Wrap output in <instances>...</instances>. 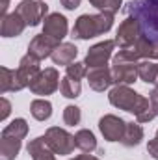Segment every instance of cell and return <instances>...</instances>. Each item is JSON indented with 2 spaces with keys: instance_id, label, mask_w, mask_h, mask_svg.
<instances>
[{
  "instance_id": "cell-1",
  "label": "cell",
  "mask_w": 158,
  "mask_h": 160,
  "mask_svg": "<svg viewBox=\"0 0 158 160\" xmlns=\"http://www.w3.org/2000/svg\"><path fill=\"white\" fill-rule=\"evenodd\" d=\"M125 15L140 26V39L149 47V58H158V0H130Z\"/></svg>"
},
{
  "instance_id": "cell-2",
  "label": "cell",
  "mask_w": 158,
  "mask_h": 160,
  "mask_svg": "<svg viewBox=\"0 0 158 160\" xmlns=\"http://www.w3.org/2000/svg\"><path fill=\"white\" fill-rule=\"evenodd\" d=\"M108 97H110V102H112L114 106H117V108L125 110V112L134 114L136 119H138V123L151 121L156 116V112L153 110L151 101L145 99V97H141L140 93L132 91V89L126 88V86H117V88H114Z\"/></svg>"
},
{
  "instance_id": "cell-3",
  "label": "cell",
  "mask_w": 158,
  "mask_h": 160,
  "mask_svg": "<svg viewBox=\"0 0 158 160\" xmlns=\"http://www.w3.org/2000/svg\"><path fill=\"white\" fill-rule=\"evenodd\" d=\"M114 15L112 13H101V15H82L75 22L73 38L78 39H89L95 36H101L112 28Z\"/></svg>"
},
{
  "instance_id": "cell-4",
  "label": "cell",
  "mask_w": 158,
  "mask_h": 160,
  "mask_svg": "<svg viewBox=\"0 0 158 160\" xmlns=\"http://www.w3.org/2000/svg\"><path fill=\"white\" fill-rule=\"evenodd\" d=\"M45 142L48 145V149L54 155H71L73 149L77 147L75 143V136H71L69 132H65L60 127H52L45 132Z\"/></svg>"
},
{
  "instance_id": "cell-5",
  "label": "cell",
  "mask_w": 158,
  "mask_h": 160,
  "mask_svg": "<svg viewBox=\"0 0 158 160\" xmlns=\"http://www.w3.org/2000/svg\"><path fill=\"white\" fill-rule=\"evenodd\" d=\"M26 22V26H37L43 19H47L48 6L39 0H22L15 9Z\"/></svg>"
},
{
  "instance_id": "cell-6",
  "label": "cell",
  "mask_w": 158,
  "mask_h": 160,
  "mask_svg": "<svg viewBox=\"0 0 158 160\" xmlns=\"http://www.w3.org/2000/svg\"><path fill=\"white\" fill-rule=\"evenodd\" d=\"M112 77H114V82L117 84H132L138 78V63L117 54L112 63Z\"/></svg>"
},
{
  "instance_id": "cell-7",
  "label": "cell",
  "mask_w": 158,
  "mask_h": 160,
  "mask_svg": "<svg viewBox=\"0 0 158 160\" xmlns=\"http://www.w3.org/2000/svg\"><path fill=\"white\" fill-rule=\"evenodd\" d=\"M60 86V75L54 67H48L45 71H41L37 75V78L34 80L28 88L32 89V93L36 95H50L58 89Z\"/></svg>"
},
{
  "instance_id": "cell-8",
  "label": "cell",
  "mask_w": 158,
  "mask_h": 160,
  "mask_svg": "<svg viewBox=\"0 0 158 160\" xmlns=\"http://www.w3.org/2000/svg\"><path fill=\"white\" fill-rule=\"evenodd\" d=\"M114 45H116V41H102V43H99V45L91 47V48H89V52H87V56H86V62H84V63H86L89 69L104 67V65H106V62H108V60H110V56H112Z\"/></svg>"
},
{
  "instance_id": "cell-9",
  "label": "cell",
  "mask_w": 158,
  "mask_h": 160,
  "mask_svg": "<svg viewBox=\"0 0 158 160\" xmlns=\"http://www.w3.org/2000/svg\"><path fill=\"white\" fill-rule=\"evenodd\" d=\"M99 128H101L102 136L108 142H121L123 136H125L126 123L123 119H119V118H116V116H104L99 121Z\"/></svg>"
},
{
  "instance_id": "cell-10",
  "label": "cell",
  "mask_w": 158,
  "mask_h": 160,
  "mask_svg": "<svg viewBox=\"0 0 158 160\" xmlns=\"http://www.w3.org/2000/svg\"><path fill=\"white\" fill-rule=\"evenodd\" d=\"M43 34L56 43L63 39L67 36V19L60 13H50L45 19V26H43Z\"/></svg>"
},
{
  "instance_id": "cell-11",
  "label": "cell",
  "mask_w": 158,
  "mask_h": 160,
  "mask_svg": "<svg viewBox=\"0 0 158 160\" xmlns=\"http://www.w3.org/2000/svg\"><path fill=\"white\" fill-rule=\"evenodd\" d=\"M138 39H140V26H138V22H136L134 19L126 17V19L121 22V26H119L116 43H117L121 48H126V47L134 45Z\"/></svg>"
},
{
  "instance_id": "cell-12",
  "label": "cell",
  "mask_w": 158,
  "mask_h": 160,
  "mask_svg": "<svg viewBox=\"0 0 158 160\" xmlns=\"http://www.w3.org/2000/svg\"><path fill=\"white\" fill-rule=\"evenodd\" d=\"M60 43H56L54 39H50V38H47L45 34H41V36H36L34 39L30 41V45H28V54H32L34 58H37V60H43V58H47V56H52V52H54V48L58 47Z\"/></svg>"
},
{
  "instance_id": "cell-13",
  "label": "cell",
  "mask_w": 158,
  "mask_h": 160,
  "mask_svg": "<svg viewBox=\"0 0 158 160\" xmlns=\"http://www.w3.org/2000/svg\"><path fill=\"white\" fill-rule=\"evenodd\" d=\"M24 26H26L24 19H22L17 11H13V13H9V15H4V17H2L0 34H2L4 38H17V36H21V34H22Z\"/></svg>"
},
{
  "instance_id": "cell-14",
  "label": "cell",
  "mask_w": 158,
  "mask_h": 160,
  "mask_svg": "<svg viewBox=\"0 0 158 160\" xmlns=\"http://www.w3.org/2000/svg\"><path fill=\"white\" fill-rule=\"evenodd\" d=\"M86 77H87L89 86H91L95 91H104V89H108V86L114 82L112 69H108L106 65H104V67H95V69H89Z\"/></svg>"
},
{
  "instance_id": "cell-15",
  "label": "cell",
  "mask_w": 158,
  "mask_h": 160,
  "mask_svg": "<svg viewBox=\"0 0 158 160\" xmlns=\"http://www.w3.org/2000/svg\"><path fill=\"white\" fill-rule=\"evenodd\" d=\"M17 73H19V77H21V80H22L24 86H30L34 80L37 78V75L41 73L39 71V60L34 58L32 54H26V56L21 60Z\"/></svg>"
},
{
  "instance_id": "cell-16",
  "label": "cell",
  "mask_w": 158,
  "mask_h": 160,
  "mask_svg": "<svg viewBox=\"0 0 158 160\" xmlns=\"http://www.w3.org/2000/svg\"><path fill=\"white\" fill-rule=\"evenodd\" d=\"M0 93H7V91H19L22 88H26L22 84V80L19 77L17 71H11L7 67H0Z\"/></svg>"
},
{
  "instance_id": "cell-17",
  "label": "cell",
  "mask_w": 158,
  "mask_h": 160,
  "mask_svg": "<svg viewBox=\"0 0 158 160\" xmlns=\"http://www.w3.org/2000/svg\"><path fill=\"white\" fill-rule=\"evenodd\" d=\"M77 54H78V48L73 45V43H60L56 48H54V52H52V60H54V63H58V65H71L73 63V60L77 58Z\"/></svg>"
},
{
  "instance_id": "cell-18",
  "label": "cell",
  "mask_w": 158,
  "mask_h": 160,
  "mask_svg": "<svg viewBox=\"0 0 158 160\" xmlns=\"http://www.w3.org/2000/svg\"><path fill=\"white\" fill-rule=\"evenodd\" d=\"M28 153L32 155L34 160H56L54 153L48 149V145L45 142V136H39L28 143Z\"/></svg>"
},
{
  "instance_id": "cell-19",
  "label": "cell",
  "mask_w": 158,
  "mask_h": 160,
  "mask_svg": "<svg viewBox=\"0 0 158 160\" xmlns=\"http://www.w3.org/2000/svg\"><path fill=\"white\" fill-rule=\"evenodd\" d=\"M19 149H21V140L2 136V140H0V160H13L19 155Z\"/></svg>"
},
{
  "instance_id": "cell-20",
  "label": "cell",
  "mask_w": 158,
  "mask_h": 160,
  "mask_svg": "<svg viewBox=\"0 0 158 160\" xmlns=\"http://www.w3.org/2000/svg\"><path fill=\"white\" fill-rule=\"evenodd\" d=\"M143 138V128L138 125V123H126V128H125V136L121 140V143L125 147H134L141 142Z\"/></svg>"
},
{
  "instance_id": "cell-21",
  "label": "cell",
  "mask_w": 158,
  "mask_h": 160,
  "mask_svg": "<svg viewBox=\"0 0 158 160\" xmlns=\"http://www.w3.org/2000/svg\"><path fill=\"white\" fill-rule=\"evenodd\" d=\"M75 143H77V147L82 149L84 153H91V151L97 149V140H95L93 132H89V130H86V128L77 132V136H75Z\"/></svg>"
},
{
  "instance_id": "cell-22",
  "label": "cell",
  "mask_w": 158,
  "mask_h": 160,
  "mask_svg": "<svg viewBox=\"0 0 158 160\" xmlns=\"http://www.w3.org/2000/svg\"><path fill=\"white\" fill-rule=\"evenodd\" d=\"M28 132V125L24 119H15L11 121L4 130H2V136H7V138H15V140H22Z\"/></svg>"
},
{
  "instance_id": "cell-23",
  "label": "cell",
  "mask_w": 158,
  "mask_h": 160,
  "mask_svg": "<svg viewBox=\"0 0 158 160\" xmlns=\"http://www.w3.org/2000/svg\"><path fill=\"white\" fill-rule=\"evenodd\" d=\"M30 112H32V116L37 121H45V119H48L50 114H52V104L48 101H45V99H36L30 104Z\"/></svg>"
},
{
  "instance_id": "cell-24",
  "label": "cell",
  "mask_w": 158,
  "mask_h": 160,
  "mask_svg": "<svg viewBox=\"0 0 158 160\" xmlns=\"http://www.w3.org/2000/svg\"><path fill=\"white\" fill-rule=\"evenodd\" d=\"M138 77L145 82H151L155 84L158 77V63H153V62H140L138 63Z\"/></svg>"
},
{
  "instance_id": "cell-25",
  "label": "cell",
  "mask_w": 158,
  "mask_h": 160,
  "mask_svg": "<svg viewBox=\"0 0 158 160\" xmlns=\"http://www.w3.org/2000/svg\"><path fill=\"white\" fill-rule=\"evenodd\" d=\"M60 91L63 97L67 99H75L80 95V80H75L71 77H65V78L60 82Z\"/></svg>"
},
{
  "instance_id": "cell-26",
  "label": "cell",
  "mask_w": 158,
  "mask_h": 160,
  "mask_svg": "<svg viewBox=\"0 0 158 160\" xmlns=\"http://www.w3.org/2000/svg\"><path fill=\"white\" fill-rule=\"evenodd\" d=\"M91 6H95L97 9H101V13H116L119 11V6H121V0H89Z\"/></svg>"
},
{
  "instance_id": "cell-27",
  "label": "cell",
  "mask_w": 158,
  "mask_h": 160,
  "mask_svg": "<svg viewBox=\"0 0 158 160\" xmlns=\"http://www.w3.org/2000/svg\"><path fill=\"white\" fill-rule=\"evenodd\" d=\"M80 118H82V114H80V108H77V106H67V108L63 110V121H65V125H69V127L78 125Z\"/></svg>"
},
{
  "instance_id": "cell-28",
  "label": "cell",
  "mask_w": 158,
  "mask_h": 160,
  "mask_svg": "<svg viewBox=\"0 0 158 160\" xmlns=\"http://www.w3.org/2000/svg\"><path fill=\"white\" fill-rule=\"evenodd\" d=\"M86 75H87V65L86 63H71V65H67V77L80 80Z\"/></svg>"
},
{
  "instance_id": "cell-29",
  "label": "cell",
  "mask_w": 158,
  "mask_h": 160,
  "mask_svg": "<svg viewBox=\"0 0 158 160\" xmlns=\"http://www.w3.org/2000/svg\"><path fill=\"white\" fill-rule=\"evenodd\" d=\"M147 151H149V155L153 157L155 160H158V130H156V136L149 142V145H147Z\"/></svg>"
},
{
  "instance_id": "cell-30",
  "label": "cell",
  "mask_w": 158,
  "mask_h": 160,
  "mask_svg": "<svg viewBox=\"0 0 158 160\" xmlns=\"http://www.w3.org/2000/svg\"><path fill=\"white\" fill-rule=\"evenodd\" d=\"M0 104H2L0 119H6V118H7V114H9V102H7V99H0Z\"/></svg>"
},
{
  "instance_id": "cell-31",
  "label": "cell",
  "mask_w": 158,
  "mask_h": 160,
  "mask_svg": "<svg viewBox=\"0 0 158 160\" xmlns=\"http://www.w3.org/2000/svg\"><path fill=\"white\" fill-rule=\"evenodd\" d=\"M62 6L65 9H77L80 6V0H62Z\"/></svg>"
},
{
  "instance_id": "cell-32",
  "label": "cell",
  "mask_w": 158,
  "mask_h": 160,
  "mask_svg": "<svg viewBox=\"0 0 158 160\" xmlns=\"http://www.w3.org/2000/svg\"><path fill=\"white\" fill-rule=\"evenodd\" d=\"M149 101H151V104H153V110L156 112V116H158V89H155V91L151 93Z\"/></svg>"
},
{
  "instance_id": "cell-33",
  "label": "cell",
  "mask_w": 158,
  "mask_h": 160,
  "mask_svg": "<svg viewBox=\"0 0 158 160\" xmlns=\"http://www.w3.org/2000/svg\"><path fill=\"white\" fill-rule=\"evenodd\" d=\"M75 160H99V158H95V157H91V155H80V157H77Z\"/></svg>"
},
{
  "instance_id": "cell-34",
  "label": "cell",
  "mask_w": 158,
  "mask_h": 160,
  "mask_svg": "<svg viewBox=\"0 0 158 160\" xmlns=\"http://www.w3.org/2000/svg\"><path fill=\"white\" fill-rule=\"evenodd\" d=\"M7 2H9V0H2V17L6 15V9H7Z\"/></svg>"
},
{
  "instance_id": "cell-35",
  "label": "cell",
  "mask_w": 158,
  "mask_h": 160,
  "mask_svg": "<svg viewBox=\"0 0 158 160\" xmlns=\"http://www.w3.org/2000/svg\"><path fill=\"white\" fill-rule=\"evenodd\" d=\"M155 86H156V89H158V77H156V82H155Z\"/></svg>"
}]
</instances>
